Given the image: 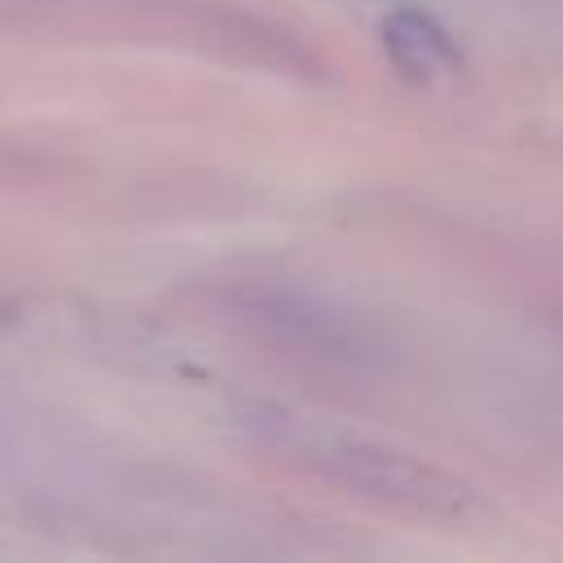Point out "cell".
I'll list each match as a JSON object with an SVG mask.
<instances>
[{
    "instance_id": "obj_1",
    "label": "cell",
    "mask_w": 563,
    "mask_h": 563,
    "mask_svg": "<svg viewBox=\"0 0 563 563\" xmlns=\"http://www.w3.org/2000/svg\"><path fill=\"white\" fill-rule=\"evenodd\" d=\"M255 427L273 440V449L290 453V457H308L321 475H330L343 488H356L365 497H378V501H391V506H405V510H418L431 519H466L479 510V497L462 479H453L449 471L427 466L422 457H409L400 449H387V444H374L361 435H334V431H321L312 422H295L282 413H273Z\"/></svg>"
},
{
    "instance_id": "obj_2",
    "label": "cell",
    "mask_w": 563,
    "mask_h": 563,
    "mask_svg": "<svg viewBox=\"0 0 563 563\" xmlns=\"http://www.w3.org/2000/svg\"><path fill=\"white\" fill-rule=\"evenodd\" d=\"M383 48L396 62V70L409 75V79H418V84H435V79L462 70V57H457L449 31L440 22H431L427 13H418V9L387 13V22H383Z\"/></svg>"
}]
</instances>
